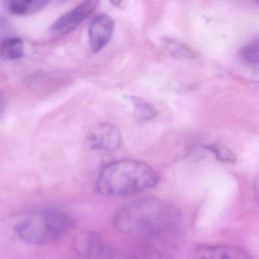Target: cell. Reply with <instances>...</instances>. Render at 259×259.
<instances>
[{
	"label": "cell",
	"mask_w": 259,
	"mask_h": 259,
	"mask_svg": "<svg viewBox=\"0 0 259 259\" xmlns=\"http://www.w3.org/2000/svg\"><path fill=\"white\" fill-rule=\"evenodd\" d=\"M180 221V210L172 203L145 197L121 207L115 213L113 225L122 234L158 241L174 235Z\"/></svg>",
	"instance_id": "1"
},
{
	"label": "cell",
	"mask_w": 259,
	"mask_h": 259,
	"mask_svg": "<svg viewBox=\"0 0 259 259\" xmlns=\"http://www.w3.org/2000/svg\"><path fill=\"white\" fill-rule=\"evenodd\" d=\"M158 183V174L148 163L123 159L108 163L101 169L95 192L102 196H121L148 190Z\"/></svg>",
	"instance_id": "2"
},
{
	"label": "cell",
	"mask_w": 259,
	"mask_h": 259,
	"mask_svg": "<svg viewBox=\"0 0 259 259\" xmlns=\"http://www.w3.org/2000/svg\"><path fill=\"white\" fill-rule=\"evenodd\" d=\"M75 219L57 207H41L24 213L14 225L18 238L32 245H45L60 240L74 230Z\"/></svg>",
	"instance_id": "3"
},
{
	"label": "cell",
	"mask_w": 259,
	"mask_h": 259,
	"mask_svg": "<svg viewBox=\"0 0 259 259\" xmlns=\"http://www.w3.org/2000/svg\"><path fill=\"white\" fill-rule=\"evenodd\" d=\"M99 2L88 0L80 3L57 19L50 28V32L62 36L74 31L84 19L96 10Z\"/></svg>",
	"instance_id": "4"
},
{
	"label": "cell",
	"mask_w": 259,
	"mask_h": 259,
	"mask_svg": "<svg viewBox=\"0 0 259 259\" xmlns=\"http://www.w3.org/2000/svg\"><path fill=\"white\" fill-rule=\"evenodd\" d=\"M122 144V136L117 127L108 122L99 123L89 130L86 145L93 151H115Z\"/></svg>",
	"instance_id": "5"
},
{
	"label": "cell",
	"mask_w": 259,
	"mask_h": 259,
	"mask_svg": "<svg viewBox=\"0 0 259 259\" xmlns=\"http://www.w3.org/2000/svg\"><path fill=\"white\" fill-rule=\"evenodd\" d=\"M73 247L81 259H113L110 245L94 232L80 233L74 241Z\"/></svg>",
	"instance_id": "6"
},
{
	"label": "cell",
	"mask_w": 259,
	"mask_h": 259,
	"mask_svg": "<svg viewBox=\"0 0 259 259\" xmlns=\"http://www.w3.org/2000/svg\"><path fill=\"white\" fill-rule=\"evenodd\" d=\"M114 21L111 16L102 13L95 16L89 28V46L96 54L104 49L110 41L114 31Z\"/></svg>",
	"instance_id": "7"
},
{
	"label": "cell",
	"mask_w": 259,
	"mask_h": 259,
	"mask_svg": "<svg viewBox=\"0 0 259 259\" xmlns=\"http://www.w3.org/2000/svg\"><path fill=\"white\" fill-rule=\"evenodd\" d=\"M197 259H254L242 247L233 245H201L195 249Z\"/></svg>",
	"instance_id": "8"
},
{
	"label": "cell",
	"mask_w": 259,
	"mask_h": 259,
	"mask_svg": "<svg viewBox=\"0 0 259 259\" xmlns=\"http://www.w3.org/2000/svg\"><path fill=\"white\" fill-rule=\"evenodd\" d=\"M7 8L12 14L16 16H30L41 11L48 4L45 0H10Z\"/></svg>",
	"instance_id": "9"
},
{
	"label": "cell",
	"mask_w": 259,
	"mask_h": 259,
	"mask_svg": "<svg viewBox=\"0 0 259 259\" xmlns=\"http://www.w3.org/2000/svg\"><path fill=\"white\" fill-rule=\"evenodd\" d=\"M125 98L131 104L136 116L140 120L148 122L152 120L157 116V111L154 106L143 98L134 95H128Z\"/></svg>",
	"instance_id": "10"
},
{
	"label": "cell",
	"mask_w": 259,
	"mask_h": 259,
	"mask_svg": "<svg viewBox=\"0 0 259 259\" xmlns=\"http://www.w3.org/2000/svg\"><path fill=\"white\" fill-rule=\"evenodd\" d=\"M1 57L6 60H16L24 56L23 40L19 37H9L0 46Z\"/></svg>",
	"instance_id": "11"
},
{
	"label": "cell",
	"mask_w": 259,
	"mask_h": 259,
	"mask_svg": "<svg viewBox=\"0 0 259 259\" xmlns=\"http://www.w3.org/2000/svg\"><path fill=\"white\" fill-rule=\"evenodd\" d=\"M165 50L172 57L177 58H193L195 53L188 45L171 38H165L163 40Z\"/></svg>",
	"instance_id": "12"
},
{
	"label": "cell",
	"mask_w": 259,
	"mask_h": 259,
	"mask_svg": "<svg viewBox=\"0 0 259 259\" xmlns=\"http://www.w3.org/2000/svg\"><path fill=\"white\" fill-rule=\"evenodd\" d=\"M207 149L212 151L218 160L225 163H235L236 161V154L227 147L221 145H210L206 147Z\"/></svg>",
	"instance_id": "13"
},
{
	"label": "cell",
	"mask_w": 259,
	"mask_h": 259,
	"mask_svg": "<svg viewBox=\"0 0 259 259\" xmlns=\"http://www.w3.org/2000/svg\"><path fill=\"white\" fill-rule=\"evenodd\" d=\"M242 59L248 64L259 63V40L245 45L241 51Z\"/></svg>",
	"instance_id": "14"
},
{
	"label": "cell",
	"mask_w": 259,
	"mask_h": 259,
	"mask_svg": "<svg viewBox=\"0 0 259 259\" xmlns=\"http://www.w3.org/2000/svg\"><path fill=\"white\" fill-rule=\"evenodd\" d=\"M254 193H255L256 198L259 202V181L254 186Z\"/></svg>",
	"instance_id": "15"
}]
</instances>
